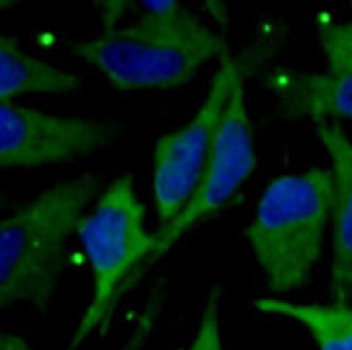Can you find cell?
<instances>
[{"label": "cell", "mask_w": 352, "mask_h": 350, "mask_svg": "<svg viewBox=\"0 0 352 350\" xmlns=\"http://www.w3.org/2000/svg\"><path fill=\"white\" fill-rule=\"evenodd\" d=\"M98 193L100 179L87 173L58 182L0 221V309L50 311L67 240Z\"/></svg>", "instance_id": "6da1fadb"}, {"label": "cell", "mask_w": 352, "mask_h": 350, "mask_svg": "<svg viewBox=\"0 0 352 350\" xmlns=\"http://www.w3.org/2000/svg\"><path fill=\"white\" fill-rule=\"evenodd\" d=\"M72 50L119 91H134L188 83L199 67L225 56V43L192 13L177 9L104 28L94 39L72 43Z\"/></svg>", "instance_id": "7a4b0ae2"}, {"label": "cell", "mask_w": 352, "mask_h": 350, "mask_svg": "<svg viewBox=\"0 0 352 350\" xmlns=\"http://www.w3.org/2000/svg\"><path fill=\"white\" fill-rule=\"evenodd\" d=\"M333 210L329 169L272 179L259 197L247 240L272 294H287L307 283L322 255Z\"/></svg>", "instance_id": "3957f363"}, {"label": "cell", "mask_w": 352, "mask_h": 350, "mask_svg": "<svg viewBox=\"0 0 352 350\" xmlns=\"http://www.w3.org/2000/svg\"><path fill=\"white\" fill-rule=\"evenodd\" d=\"M76 234L91 266L94 290L72 333L69 350H80L94 333L106 329L121 298L132 290L134 272L147 255L151 234L145 230V206L136 197L132 175L111 182Z\"/></svg>", "instance_id": "277c9868"}, {"label": "cell", "mask_w": 352, "mask_h": 350, "mask_svg": "<svg viewBox=\"0 0 352 350\" xmlns=\"http://www.w3.org/2000/svg\"><path fill=\"white\" fill-rule=\"evenodd\" d=\"M257 166V151L253 141V128L247 113V96H244V83H240L229 98V104L223 115V124L214 143L212 156L206 169L199 177L197 186L190 197L179 208L177 215L158 227L156 234H151V242L147 255L141 266L136 268L132 287L143 279L145 272L154 266L164 253L173 249L175 242L186 236L195 225L208 221L217 215L238 195Z\"/></svg>", "instance_id": "5b68a950"}, {"label": "cell", "mask_w": 352, "mask_h": 350, "mask_svg": "<svg viewBox=\"0 0 352 350\" xmlns=\"http://www.w3.org/2000/svg\"><path fill=\"white\" fill-rule=\"evenodd\" d=\"M244 83V67L229 54L223 56L201 106L188 124L160 136L154 149L151 188L158 215V227L169 223L186 204L212 156L223 124V115L236 87Z\"/></svg>", "instance_id": "8992f818"}, {"label": "cell", "mask_w": 352, "mask_h": 350, "mask_svg": "<svg viewBox=\"0 0 352 350\" xmlns=\"http://www.w3.org/2000/svg\"><path fill=\"white\" fill-rule=\"evenodd\" d=\"M119 121L56 117L11 102H0V166L37 169L94 154L119 141Z\"/></svg>", "instance_id": "52a82bcc"}, {"label": "cell", "mask_w": 352, "mask_h": 350, "mask_svg": "<svg viewBox=\"0 0 352 350\" xmlns=\"http://www.w3.org/2000/svg\"><path fill=\"white\" fill-rule=\"evenodd\" d=\"M316 134L333 164V260L329 290L335 303H348L352 298V141L340 126L329 121H316Z\"/></svg>", "instance_id": "ba28073f"}, {"label": "cell", "mask_w": 352, "mask_h": 350, "mask_svg": "<svg viewBox=\"0 0 352 350\" xmlns=\"http://www.w3.org/2000/svg\"><path fill=\"white\" fill-rule=\"evenodd\" d=\"M266 87L289 119L352 121V72L316 74L272 67L266 72Z\"/></svg>", "instance_id": "9c48e42d"}, {"label": "cell", "mask_w": 352, "mask_h": 350, "mask_svg": "<svg viewBox=\"0 0 352 350\" xmlns=\"http://www.w3.org/2000/svg\"><path fill=\"white\" fill-rule=\"evenodd\" d=\"M80 89V78L22 50L11 35H0V102L26 94L65 96Z\"/></svg>", "instance_id": "30bf717a"}, {"label": "cell", "mask_w": 352, "mask_h": 350, "mask_svg": "<svg viewBox=\"0 0 352 350\" xmlns=\"http://www.w3.org/2000/svg\"><path fill=\"white\" fill-rule=\"evenodd\" d=\"M253 307L268 316H281L309 331L318 350H352V307L348 303L309 305L279 296H262Z\"/></svg>", "instance_id": "8fae6325"}, {"label": "cell", "mask_w": 352, "mask_h": 350, "mask_svg": "<svg viewBox=\"0 0 352 350\" xmlns=\"http://www.w3.org/2000/svg\"><path fill=\"white\" fill-rule=\"evenodd\" d=\"M320 43L327 58V72H352V22L324 24L320 28Z\"/></svg>", "instance_id": "7c38bea8"}, {"label": "cell", "mask_w": 352, "mask_h": 350, "mask_svg": "<svg viewBox=\"0 0 352 350\" xmlns=\"http://www.w3.org/2000/svg\"><path fill=\"white\" fill-rule=\"evenodd\" d=\"M188 350H225L221 336V283H214Z\"/></svg>", "instance_id": "4fadbf2b"}, {"label": "cell", "mask_w": 352, "mask_h": 350, "mask_svg": "<svg viewBox=\"0 0 352 350\" xmlns=\"http://www.w3.org/2000/svg\"><path fill=\"white\" fill-rule=\"evenodd\" d=\"M96 7L102 15L104 28H115L130 9H139L141 15H160L182 9L177 0H96Z\"/></svg>", "instance_id": "5bb4252c"}, {"label": "cell", "mask_w": 352, "mask_h": 350, "mask_svg": "<svg viewBox=\"0 0 352 350\" xmlns=\"http://www.w3.org/2000/svg\"><path fill=\"white\" fill-rule=\"evenodd\" d=\"M164 296L166 294L162 290H156L154 294H151V298L145 303L143 311L139 314V318H136V325L130 331L126 344L119 350H145L147 342L151 340V336H154L156 325L160 320V314L164 307Z\"/></svg>", "instance_id": "9a60e30c"}, {"label": "cell", "mask_w": 352, "mask_h": 350, "mask_svg": "<svg viewBox=\"0 0 352 350\" xmlns=\"http://www.w3.org/2000/svg\"><path fill=\"white\" fill-rule=\"evenodd\" d=\"M0 350H33V348H30V344L24 338L0 329Z\"/></svg>", "instance_id": "2e32d148"}, {"label": "cell", "mask_w": 352, "mask_h": 350, "mask_svg": "<svg viewBox=\"0 0 352 350\" xmlns=\"http://www.w3.org/2000/svg\"><path fill=\"white\" fill-rule=\"evenodd\" d=\"M20 3H26V0H0V9H9V7L20 5Z\"/></svg>", "instance_id": "e0dca14e"}, {"label": "cell", "mask_w": 352, "mask_h": 350, "mask_svg": "<svg viewBox=\"0 0 352 350\" xmlns=\"http://www.w3.org/2000/svg\"><path fill=\"white\" fill-rule=\"evenodd\" d=\"M0 206H5V197L3 195H0Z\"/></svg>", "instance_id": "ac0fdd59"}, {"label": "cell", "mask_w": 352, "mask_h": 350, "mask_svg": "<svg viewBox=\"0 0 352 350\" xmlns=\"http://www.w3.org/2000/svg\"><path fill=\"white\" fill-rule=\"evenodd\" d=\"M350 5H352V0H350Z\"/></svg>", "instance_id": "d6986e66"}]
</instances>
